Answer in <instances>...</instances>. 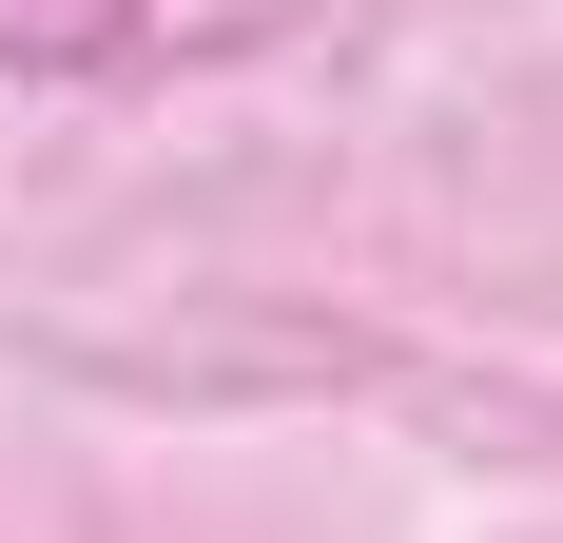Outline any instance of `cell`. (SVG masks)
Here are the masks:
<instances>
[{
	"label": "cell",
	"instance_id": "6da1fadb",
	"mask_svg": "<svg viewBox=\"0 0 563 543\" xmlns=\"http://www.w3.org/2000/svg\"><path fill=\"white\" fill-rule=\"evenodd\" d=\"M20 40H40V58H117L136 0H0V58H20Z\"/></svg>",
	"mask_w": 563,
	"mask_h": 543
}]
</instances>
